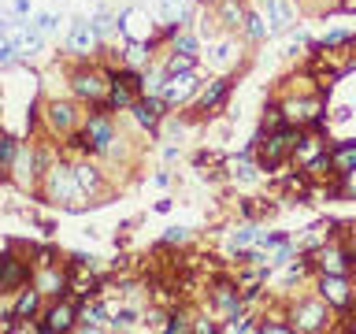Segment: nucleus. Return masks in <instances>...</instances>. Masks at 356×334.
Wrapping results in <instances>:
<instances>
[{
    "mask_svg": "<svg viewBox=\"0 0 356 334\" xmlns=\"http://www.w3.org/2000/svg\"><path fill=\"white\" fill-rule=\"evenodd\" d=\"M82 145L86 149H108L111 145V122L104 119V116H93L89 119V127H86V134H82Z\"/></svg>",
    "mask_w": 356,
    "mask_h": 334,
    "instance_id": "nucleus-4",
    "label": "nucleus"
},
{
    "mask_svg": "<svg viewBox=\"0 0 356 334\" xmlns=\"http://www.w3.org/2000/svg\"><path fill=\"white\" fill-rule=\"evenodd\" d=\"M222 19H227V26H238V19H241L238 0H227V4H222Z\"/></svg>",
    "mask_w": 356,
    "mask_h": 334,
    "instance_id": "nucleus-28",
    "label": "nucleus"
},
{
    "mask_svg": "<svg viewBox=\"0 0 356 334\" xmlns=\"http://www.w3.org/2000/svg\"><path fill=\"white\" fill-rule=\"evenodd\" d=\"M245 30H249V38H256V41H260L264 33H267V26H264L260 15H245Z\"/></svg>",
    "mask_w": 356,
    "mask_h": 334,
    "instance_id": "nucleus-26",
    "label": "nucleus"
},
{
    "mask_svg": "<svg viewBox=\"0 0 356 334\" xmlns=\"http://www.w3.org/2000/svg\"><path fill=\"white\" fill-rule=\"evenodd\" d=\"M26 8H30V0H15V11H19V15H22Z\"/></svg>",
    "mask_w": 356,
    "mask_h": 334,
    "instance_id": "nucleus-39",
    "label": "nucleus"
},
{
    "mask_svg": "<svg viewBox=\"0 0 356 334\" xmlns=\"http://www.w3.org/2000/svg\"><path fill=\"white\" fill-rule=\"evenodd\" d=\"M78 319H82V327L97 331L100 323H104V308H100V305H86L82 312H78Z\"/></svg>",
    "mask_w": 356,
    "mask_h": 334,
    "instance_id": "nucleus-19",
    "label": "nucleus"
},
{
    "mask_svg": "<svg viewBox=\"0 0 356 334\" xmlns=\"http://www.w3.org/2000/svg\"><path fill=\"white\" fill-rule=\"evenodd\" d=\"M323 316H327V312H323V305H300L293 319H297L300 331H316L319 323H323Z\"/></svg>",
    "mask_w": 356,
    "mask_h": 334,
    "instance_id": "nucleus-9",
    "label": "nucleus"
},
{
    "mask_svg": "<svg viewBox=\"0 0 356 334\" xmlns=\"http://www.w3.org/2000/svg\"><path fill=\"white\" fill-rule=\"evenodd\" d=\"M182 71H193V56H189V52H175L171 63H167V74H182Z\"/></svg>",
    "mask_w": 356,
    "mask_h": 334,
    "instance_id": "nucleus-22",
    "label": "nucleus"
},
{
    "mask_svg": "<svg viewBox=\"0 0 356 334\" xmlns=\"http://www.w3.org/2000/svg\"><path fill=\"white\" fill-rule=\"evenodd\" d=\"M22 283V264L15 256H4V275H0V289H15Z\"/></svg>",
    "mask_w": 356,
    "mask_h": 334,
    "instance_id": "nucleus-14",
    "label": "nucleus"
},
{
    "mask_svg": "<svg viewBox=\"0 0 356 334\" xmlns=\"http://www.w3.org/2000/svg\"><path fill=\"white\" fill-rule=\"evenodd\" d=\"M8 38L15 41V49L22 52V56H30V52H38L41 49V30L38 26H22V22H8Z\"/></svg>",
    "mask_w": 356,
    "mask_h": 334,
    "instance_id": "nucleus-2",
    "label": "nucleus"
},
{
    "mask_svg": "<svg viewBox=\"0 0 356 334\" xmlns=\"http://www.w3.org/2000/svg\"><path fill=\"white\" fill-rule=\"evenodd\" d=\"M330 164L338 167V175H349V171H356V145H341V149L330 156Z\"/></svg>",
    "mask_w": 356,
    "mask_h": 334,
    "instance_id": "nucleus-13",
    "label": "nucleus"
},
{
    "mask_svg": "<svg viewBox=\"0 0 356 334\" xmlns=\"http://www.w3.org/2000/svg\"><path fill=\"white\" fill-rule=\"evenodd\" d=\"M256 241V234L252 230H241V234H234V249H245V245H252Z\"/></svg>",
    "mask_w": 356,
    "mask_h": 334,
    "instance_id": "nucleus-34",
    "label": "nucleus"
},
{
    "mask_svg": "<svg viewBox=\"0 0 356 334\" xmlns=\"http://www.w3.org/2000/svg\"><path fill=\"white\" fill-rule=\"evenodd\" d=\"M78 189H82V182H78L74 171H67V167H56L52 178H49V193L60 197L63 205H78Z\"/></svg>",
    "mask_w": 356,
    "mask_h": 334,
    "instance_id": "nucleus-1",
    "label": "nucleus"
},
{
    "mask_svg": "<svg viewBox=\"0 0 356 334\" xmlns=\"http://www.w3.org/2000/svg\"><path fill=\"white\" fill-rule=\"evenodd\" d=\"M160 15L178 22V15H186V0H160Z\"/></svg>",
    "mask_w": 356,
    "mask_h": 334,
    "instance_id": "nucleus-24",
    "label": "nucleus"
},
{
    "mask_svg": "<svg viewBox=\"0 0 356 334\" xmlns=\"http://www.w3.org/2000/svg\"><path fill=\"white\" fill-rule=\"evenodd\" d=\"M97 38H100V33H97L93 22H74V26H71V38H67V45H71V52H89V49L97 45Z\"/></svg>",
    "mask_w": 356,
    "mask_h": 334,
    "instance_id": "nucleus-6",
    "label": "nucleus"
},
{
    "mask_svg": "<svg viewBox=\"0 0 356 334\" xmlns=\"http://www.w3.org/2000/svg\"><path fill=\"white\" fill-rule=\"evenodd\" d=\"M163 86H167V71H163V74H160V71H149V74L141 78V89H145L149 97H163Z\"/></svg>",
    "mask_w": 356,
    "mask_h": 334,
    "instance_id": "nucleus-17",
    "label": "nucleus"
},
{
    "mask_svg": "<svg viewBox=\"0 0 356 334\" xmlns=\"http://www.w3.org/2000/svg\"><path fill=\"white\" fill-rule=\"evenodd\" d=\"M222 93H227V82H211L204 89V97H200V108H216L219 100H222Z\"/></svg>",
    "mask_w": 356,
    "mask_h": 334,
    "instance_id": "nucleus-21",
    "label": "nucleus"
},
{
    "mask_svg": "<svg viewBox=\"0 0 356 334\" xmlns=\"http://www.w3.org/2000/svg\"><path fill=\"white\" fill-rule=\"evenodd\" d=\"M49 119H52L56 130H67V127L74 122V108H71V104H52V108H49Z\"/></svg>",
    "mask_w": 356,
    "mask_h": 334,
    "instance_id": "nucleus-16",
    "label": "nucleus"
},
{
    "mask_svg": "<svg viewBox=\"0 0 356 334\" xmlns=\"http://www.w3.org/2000/svg\"><path fill=\"white\" fill-rule=\"evenodd\" d=\"M38 294H41V289H22V294H19V301H15V308H11V316H15V319H26V316H33V312H38Z\"/></svg>",
    "mask_w": 356,
    "mask_h": 334,
    "instance_id": "nucleus-12",
    "label": "nucleus"
},
{
    "mask_svg": "<svg viewBox=\"0 0 356 334\" xmlns=\"http://www.w3.org/2000/svg\"><path fill=\"white\" fill-rule=\"evenodd\" d=\"M134 116H138L141 127H156V122H160V100H156V97L138 100V104H134Z\"/></svg>",
    "mask_w": 356,
    "mask_h": 334,
    "instance_id": "nucleus-10",
    "label": "nucleus"
},
{
    "mask_svg": "<svg viewBox=\"0 0 356 334\" xmlns=\"http://www.w3.org/2000/svg\"><path fill=\"white\" fill-rule=\"evenodd\" d=\"M0 156H4V164L15 160V141H11V138H4V145H0Z\"/></svg>",
    "mask_w": 356,
    "mask_h": 334,
    "instance_id": "nucleus-35",
    "label": "nucleus"
},
{
    "mask_svg": "<svg viewBox=\"0 0 356 334\" xmlns=\"http://www.w3.org/2000/svg\"><path fill=\"white\" fill-rule=\"evenodd\" d=\"M175 45H178V52L197 56V38H193V33H178V30H175Z\"/></svg>",
    "mask_w": 356,
    "mask_h": 334,
    "instance_id": "nucleus-25",
    "label": "nucleus"
},
{
    "mask_svg": "<svg viewBox=\"0 0 356 334\" xmlns=\"http://www.w3.org/2000/svg\"><path fill=\"white\" fill-rule=\"evenodd\" d=\"M323 297L330 301V305H338V308H345L349 305V286H345V278L341 275H323Z\"/></svg>",
    "mask_w": 356,
    "mask_h": 334,
    "instance_id": "nucleus-7",
    "label": "nucleus"
},
{
    "mask_svg": "<svg viewBox=\"0 0 356 334\" xmlns=\"http://www.w3.org/2000/svg\"><path fill=\"white\" fill-rule=\"evenodd\" d=\"M74 327V308L71 305H56L49 312V323H44V331H71Z\"/></svg>",
    "mask_w": 356,
    "mask_h": 334,
    "instance_id": "nucleus-8",
    "label": "nucleus"
},
{
    "mask_svg": "<svg viewBox=\"0 0 356 334\" xmlns=\"http://www.w3.org/2000/svg\"><path fill=\"white\" fill-rule=\"evenodd\" d=\"M78 182H82V189H93L97 186V175H93V167H78Z\"/></svg>",
    "mask_w": 356,
    "mask_h": 334,
    "instance_id": "nucleus-30",
    "label": "nucleus"
},
{
    "mask_svg": "<svg viewBox=\"0 0 356 334\" xmlns=\"http://www.w3.org/2000/svg\"><path fill=\"white\" fill-rule=\"evenodd\" d=\"M211 60H216V63H230L234 60V45H227V41L216 45V49H211Z\"/></svg>",
    "mask_w": 356,
    "mask_h": 334,
    "instance_id": "nucleus-29",
    "label": "nucleus"
},
{
    "mask_svg": "<svg viewBox=\"0 0 356 334\" xmlns=\"http://www.w3.org/2000/svg\"><path fill=\"white\" fill-rule=\"evenodd\" d=\"M345 189H349V193H356V171L345 175Z\"/></svg>",
    "mask_w": 356,
    "mask_h": 334,
    "instance_id": "nucleus-38",
    "label": "nucleus"
},
{
    "mask_svg": "<svg viewBox=\"0 0 356 334\" xmlns=\"http://www.w3.org/2000/svg\"><path fill=\"white\" fill-rule=\"evenodd\" d=\"M293 145V130H278V134H271V138L264 141V167H275L278 160H282V152Z\"/></svg>",
    "mask_w": 356,
    "mask_h": 334,
    "instance_id": "nucleus-5",
    "label": "nucleus"
},
{
    "mask_svg": "<svg viewBox=\"0 0 356 334\" xmlns=\"http://www.w3.org/2000/svg\"><path fill=\"white\" fill-rule=\"evenodd\" d=\"M134 319H138V312H134V308H122V312H115V327H130Z\"/></svg>",
    "mask_w": 356,
    "mask_h": 334,
    "instance_id": "nucleus-32",
    "label": "nucleus"
},
{
    "mask_svg": "<svg viewBox=\"0 0 356 334\" xmlns=\"http://www.w3.org/2000/svg\"><path fill=\"white\" fill-rule=\"evenodd\" d=\"M186 238V230L182 227H175V230H167V241H182Z\"/></svg>",
    "mask_w": 356,
    "mask_h": 334,
    "instance_id": "nucleus-37",
    "label": "nucleus"
},
{
    "mask_svg": "<svg viewBox=\"0 0 356 334\" xmlns=\"http://www.w3.org/2000/svg\"><path fill=\"white\" fill-rule=\"evenodd\" d=\"M319 260H323V271H330V275H341L345 271V260H341L338 249H323Z\"/></svg>",
    "mask_w": 356,
    "mask_h": 334,
    "instance_id": "nucleus-18",
    "label": "nucleus"
},
{
    "mask_svg": "<svg viewBox=\"0 0 356 334\" xmlns=\"http://www.w3.org/2000/svg\"><path fill=\"white\" fill-rule=\"evenodd\" d=\"M93 26H97V33H111V26H115V19H111L108 11H100V15L93 19Z\"/></svg>",
    "mask_w": 356,
    "mask_h": 334,
    "instance_id": "nucleus-31",
    "label": "nucleus"
},
{
    "mask_svg": "<svg viewBox=\"0 0 356 334\" xmlns=\"http://www.w3.org/2000/svg\"><path fill=\"white\" fill-rule=\"evenodd\" d=\"M38 289H41V294H60V289H63V278L56 275V271H41V275H38Z\"/></svg>",
    "mask_w": 356,
    "mask_h": 334,
    "instance_id": "nucleus-20",
    "label": "nucleus"
},
{
    "mask_svg": "<svg viewBox=\"0 0 356 334\" xmlns=\"http://www.w3.org/2000/svg\"><path fill=\"white\" fill-rule=\"evenodd\" d=\"M108 104H111V108H127V104H130V89H127V82H115V86H111Z\"/></svg>",
    "mask_w": 356,
    "mask_h": 334,
    "instance_id": "nucleus-23",
    "label": "nucleus"
},
{
    "mask_svg": "<svg viewBox=\"0 0 356 334\" xmlns=\"http://www.w3.org/2000/svg\"><path fill=\"white\" fill-rule=\"evenodd\" d=\"M56 22H60V15H56V11H41V15L33 19V26H38L41 33H49V30L56 26Z\"/></svg>",
    "mask_w": 356,
    "mask_h": 334,
    "instance_id": "nucleus-27",
    "label": "nucleus"
},
{
    "mask_svg": "<svg viewBox=\"0 0 356 334\" xmlns=\"http://www.w3.org/2000/svg\"><path fill=\"white\" fill-rule=\"evenodd\" d=\"M197 89V78L193 71H182V74H167V86H163V100L167 104H178V100H186L189 93Z\"/></svg>",
    "mask_w": 356,
    "mask_h": 334,
    "instance_id": "nucleus-3",
    "label": "nucleus"
},
{
    "mask_svg": "<svg viewBox=\"0 0 356 334\" xmlns=\"http://www.w3.org/2000/svg\"><path fill=\"white\" fill-rule=\"evenodd\" d=\"M74 89H78V93H82V97H100V93H104V82H100V78L97 74H78L74 78Z\"/></svg>",
    "mask_w": 356,
    "mask_h": 334,
    "instance_id": "nucleus-15",
    "label": "nucleus"
},
{
    "mask_svg": "<svg viewBox=\"0 0 356 334\" xmlns=\"http://www.w3.org/2000/svg\"><path fill=\"white\" fill-rule=\"evenodd\" d=\"M127 60H130V63H141V60H145V45H141V41H134L130 49H127Z\"/></svg>",
    "mask_w": 356,
    "mask_h": 334,
    "instance_id": "nucleus-33",
    "label": "nucleus"
},
{
    "mask_svg": "<svg viewBox=\"0 0 356 334\" xmlns=\"http://www.w3.org/2000/svg\"><path fill=\"white\" fill-rule=\"evenodd\" d=\"M341 41H349V33H345V30H334V33L323 38V45H341Z\"/></svg>",
    "mask_w": 356,
    "mask_h": 334,
    "instance_id": "nucleus-36",
    "label": "nucleus"
},
{
    "mask_svg": "<svg viewBox=\"0 0 356 334\" xmlns=\"http://www.w3.org/2000/svg\"><path fill=\"white\" fill-rule=\"evenodd\" d=\"M267 22H271V30H286L289 22H293V11H289L282 0H267Z\"/></svg>",
    "mask_w": 356,
    "mask_h": 334,
    "instance_id": "nucleus-11",
    "label": "nucleus"
}]
</instances>
